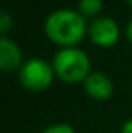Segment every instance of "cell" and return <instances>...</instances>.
Returning <instances> with one entry per match:
<instances>
[{
  "label": "cell",
  "mask_w": 132,
  "mask_h": 133,
  "mask_svg": "<svg viewBox=\"0 0 132 133\" xmlns=\"http://www.w3.org/2000/svg\"><path fill=\"white\" fill-rule=\"evenodd\" d=\"M44 30L50 40L62 48L76 46V43H79L89 31L86 17L81 12L67 8L53 11L45 19Z\"/></svg>",
  "instance_id": "6da1fadb"
},
{
  "label": "cell",
  "mask_w": 132,
  "mask_h": 133,
  "mask_svg": "<svg viewBox=\"0 0 132 133\" xmlns=\"http://www.w3.org/2000/svg\"><path fill=\"white\" fill-rule=\"evenodd\" d=\"M51 65L55 68L56 76L68 84H75V82H81V81L84 82L87 79V76L90 74L89 73L90 71L89 56L76 46L59 50L55 54Z\"/></svg>",
  "instance_id": "7a4b0ae2"
},
{
  "label": "cell",
  "mask_w": 132,
  "mask_h": 133,
  "mask_svg": "<svg viewBox=\"0 0 132 133\" xmlns=\"http://www.w3.org/2000/svg\"><path fill=\"white\" fill-rule=\"evenodd\" d=\"M55 68L44 59H30L22 64L19 70L20 84L33 91H42L48 88L55 77Z\"/></svg>",
  "instance_id": "3957f363"
},
{
  "label": "cell",
  "mask_w": 132,
  "mask_h": 133,
  "mask_svg": "<svg viewBox=\"0 0 132 133\" xmlns=\"http://www.w3.org/2000/svg\"><path fill=\"white\" fill-rule=\"evenodd\" d=\"M89 37L98 46H113L120 39V26L110 17H95L89 25Z\"/></svg>",
  "instance_id": "277c9868"
},
{
  "label": "cell",
  "mask_w": 132,
  "mask_h": 133,
  "mask_svg": "<svg viewBox=\"0 0 132 133\" xmlns=\"http://www.w3.org/2000/svg\"><path fill=\"white\" fill-rule=\"evenodd\" d=\"M84 90L93 99L103 101V99H107V98L112 96L113 84H112L110 77L106 73L95 71V73H90L87 76V79L84 81Z\"/></svg>",
  "instance_id": "5b68a950"
},
{
  "label": "cell",
  "mask_w": 132,
  "mask_h": 133,
  "mask_svg": "<svg viewBox=\"0 0 132 133\" xmlns=\"http://www.w3.org/2000/svg\"><path fill=\"white\" fill-rule=\"evenodd\" d=\"M20 62H22V51L19 45L14 40L2 36L0 37V68L2 71H13L20 65Z\"/></svg>",
  "instance_id": "8992f818"
},
{
  "label": "cell",
  "mask_w": 132,
  "mask_h": 133,
  "mask_svg": "<svg viewBox=\"0 0 132 133\" xmlns=\"http://www.w3.org/2000/svg\"><path fill=\"white\" fill-rule=\"evenodd\" d=\"M103 9V0H79V12L84 17L97 16Z\"/></svg>",
  "instance_id": "52a82bcc"
},
{
  "label": "cell",
  "mask_w": 132,
  "mask_h": 133,
  "mask_svg": "<svg viewBox=\"0 0 132 133\" xmlns=\"http://www.w3.org/2000/svg\"><path fill=\"white\" fill-rule=\"evenodd\" d=\"M42 133H76V132H75V129L71 125L61 122V124H53V125L47 127Z\"/></svg>",
  "instance_id": "ba28073f"
},
{
  "label": "cell",
  "mask_w": 132,
  "mask_h": 133,
  "mask_svg": "<svg viewBox=\"0 0 132 133\" xmlns=\"http://www.w3.org/2000/svg\"><path fill=\"white\" fill-rule=\"evenodd\" d=\"M11 25H13L11 14L8 11H2L0 12V33H2V36H5V34L8 33V30L11 28Z\"/></svg>",
  "instance_id": "9c48e42d"
},
{
  "label": "cell",
  "mask_w": 132,
  "mask_h": 133,
  "mask_svg": "<svg viewBox=\"0 0 132 133\" xmlns=\"http://www.w3.org/2000/svg\"><path fill=\"white\" fill-rule=\"evenodd\" d=\"M121 133H132V118L131 119H128V121L123 124V127H121Z\"/></svg>",
  "instance_id": "30bf717a"
},
{
  "label": "cell",
  "mask_w": 132,
  "mask_h": 133,
  "mask_svg": "<svg viewBox=\"0 0 132 133\" xmlns=\"http://www.w3.org/2000/svg\"><path fill=\"white\" fill-rule=\"evenodd\" d=\"M126 36H128V40L132 43V19H131V22L128 23V28H126Z\"/></svg>",
  "instance_id": "8fae6325"
},
{
  "label": "cell",
  "mask_w": 132,
  "mask_h": 133,
  "mask_svg": "<svg viewBox=\"0 0 132 133\" xmlns=\"http://www.w3.org/2000/svg\"><path fill=\"white\" fill-rule=\"evenodd\" d=\"M128 2H129V3H131V5H132V0H128Z\"/></svg>",
  "instance_id": "7c38bea8"
}]
</instances>
